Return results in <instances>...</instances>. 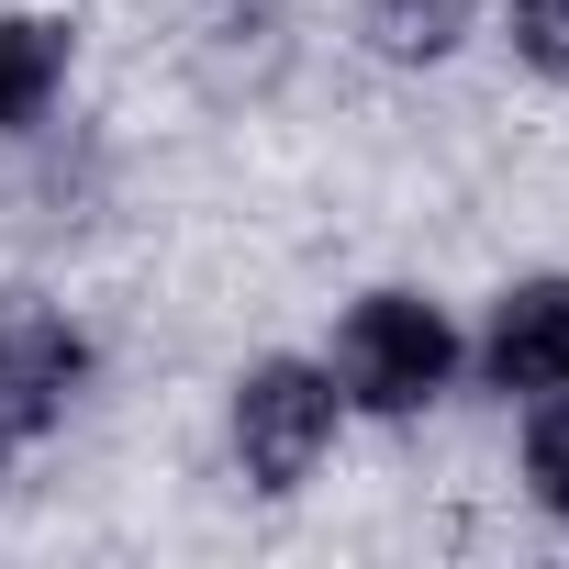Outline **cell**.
Wrapping results in <instances>:
<instances>
[{
    "instance_id": "2",
    "label": "cell",
    "mask_w": 569,
    "mask_h": 569,
    "mask_svg": "<svg viewBox=\"0 0 569 569\" xmlns=\"http://www.w3.org/2000/svg\"><path fill=\"white\" fill-rule=\"evenodd\" d=\"M358 447V413L313 347H246L212 391V469L246 502H313L336 458Z\"/></svg>"
},
{
    "instance_id": "9",
    "label": "cell",
    "mask_w": 569,
    "mask_h": 569,
    "mask_svg": "<svg viewBox=\"0 0 569 569\" xmlns=\"http://www.w3.org/2000/svg\"><path fill=\"white\" fill-rule=\"evenodd\" d=\"M558 547H569V525H558Z\"/></svg>"
},
{
    "instance_id": "4",
    "label": "cell",
    "mask_w": 569,
    "mask_h": 569,
    "mask_svg": "<svg viewBox=\"0 0 569 569\" xmlns=\"http://www.w3.org/2000/svg\"><path fill=\"white\" fill-rule=\"evenodd\" d=\"M469 391L491 413H513L536 391H569V257L502 268L480 291V313H469Z\"/></svg>"
},
{
    "instance_id": "1",
    "label": "cell",
    "mask_w": 569,
    "mask_h": 569,
    "mask_svg": "<svg viewBox=\"0 0 569 569\" xmlns=\"http://www.w3.org/2000/svg\"><path fill=\"white\" fill-rule=\"evenodd\" d=\"M313 358L336 369L358 436H425V425H447L469 402V313L436 291V279H413V268L336 291Z\"/></svg>"
},
{
    "instance_id": "7",
    "label": "cell",
    "mask_w": 569,
    "mask_h": 569,
    "mask_svg": "<svg viewBox=\"0 0 569 569\" xmlns=\"http://www.w3.org/2000/svg\"><path fill=\"white\" fill-rule=\"evenodd\" d=\"M502 480L547 536L569 525V391H536V402L502 413Z\"/></svg>"
},
{
    "instance_id": "3",
    "label": "cell",
    "mask_w": 569,
    "mask_h": 569,
    "mask_svg": "<svg viewBox=\"0 0 569 569\" xmlns=\"http://www.w3.org/2000/svg\"><path fill=\"white\" fill-rule=\"evenodd\" d=\"M101 369H112V347L68 291L0 302V480L46 469L79 436V413L101 402Z\"/></svg>"
},
{
    "instance_id": "6",
    "label": "cell",
    "mask_w": 569,
    "mask_h": 569,
    "mask_svg": "<svg viewBox=\"0 0 569 569\" xmlns=\"http://www.w3.org/2000/svg\"><path fill=\"white\" fill-rule=\"evenodd\" d=\"M79 90V12L68 0H0V157L46 146Z\"/></svg>"
},
{
    "instance_id": "8",
    "label": "cell",
    "mask_w": 569,
    "mask_h": 569,
    "mask_svg": "<svg viewBox=\"0 0 569 569\" xmlns=\"http://www.w3.org/2000/svg\"><path fill=\"white\" fill-rule=\"evenodd\" d=\"M491 57L525 90L569 101V0H491Z\"/></svg>"
},
{
    "instance_id": "5",
    "label": "cell",
    "mask_w": 569,
    "mask_h": 569,
    "mask_svg": "<svg viewBox=\"0 0 569 569\" xmlns=\"http://www.w3.org/2000/svg\"><path fill=\"white\" fill-rule=\"evenodd\" d=\"M336 46L369 79H458L491 57V0H336Z\"/></svg>"
}]
</instances>
